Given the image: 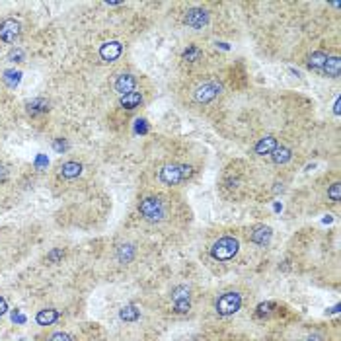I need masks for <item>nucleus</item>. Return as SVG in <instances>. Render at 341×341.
Instances as JSON below:
<instances>
[{
	"label": "nucleus",
	"mask_w": 341,
	"mask_h": 341,
	"mask_svg": "<svg viewBox=\"0 0 341 341\" xmlns=\"http://www.w3.org/2000/svg\"><path fill=\"white\" fill-rule=\"evenodd\" d=\"M27 112L31 115L45 114V112H49V104H47L45 100H33V102L27 104Z\"/></svg>",
	"instance_id": "nucleus-21"
},
{
	"label": "nucleus",
	"mask_w": 341,
	"mask_h": 341,
	"mask_svg": "<svg viewBox=\"0 0 341 341\" xmlns=\"http://www.w3.org/2000/svg\"><path fill=\"white\" fill-rule=\"evenodd\" d=\"M248 238L257 246H267L271 242L273 232L269 227H253L250 230V234H248Z\"/></svg>",
	"instance_id": "nucleus-10"
},
{
	"label": "nucleus",
	"mask_w": 341,
	"mask_h": 341,
	"mask_svg": "<svg viewBox=\"0 0 341 341\" xmlns=\"http://www.w3.org/2000/svg\"><path fill=\"white\" fill-rule=\"evenodd\" d=\"M18 35H20V23L16 20L8 18V20H4L0 23V39L4 43H14Z\"/></svg>",
	"instance_id": "nucleus-8"
},
{
	"label": "nucleus",
	"mask_w": 341,
	"mask_h": 341,
	"mask_svg": "<svg viewBox=\"0 0 341 341\" xmlns=\"http://www.w3.org/2000/svg\"><path fill=\"white\" fill-rule=\"evenodd\" d=\"M6 310H8V302H6V298H4V296H0V316H4V314H6Z\"/></svg>",
	"instance_id": "nucleus-29"
},
{
	"label": "nucleus",
	"mask_w": 341,
	"mask_h": 341,
	"mask_svg": "<svg viewBox=\"0 0 341 341\" xmlns=\"http://www.w3.org/2000/svg\"><path fill=\"white\" fill-rule=\"evenodd\" d=\"M138 316H140V310L136 308L135 304H127V306H123L119 310V318L123 322H136Z\"/></svg>",
	"instance_id": "nucleus-19"
},
{
	"label": "nucleus",
	"mask_w": 341,
	"mask_h": 341,
	"mask_svg": "<svg viewBox=\"0 0 341 341\" xmlns=\"http://www.w3.org/2000/svg\"><path fill=\"white\" fill-rule=\"evenodd\" d=\"M80 174H82V164H78V162H67L61 166V176L67 180H74Z\"/></svg>",
	"instance_id": "nucleus-16"
},
{
	"label": "nucleus",
	"mask_w": 341,
	"mask_h": 341,
	"mask_svg": "<svg viewBox=\"0 0 341 341\" xmlns=\"http://www.w3.org/2000/svg\"><path fill=\"white\" fill-rule=\"evenodd\" d=\"M140 104H142V96H140L138 92L125 94V96H121V100H119V106H121L123 110H135V108H138Z\"/></svg>",
	"instance_id": "nucleus-13"
},
{
	"label": "nucleus",
	"mask_w": 341,
	"mask_h": 341,
	"mask_svg": "<svg viewBox=\"0 0 341 341\" xmlns=\"http://www.w3.org/2000/svg\"><path fill=\"white\" fill-rule=\"evenodd\" d=\"M22 57H23L22 49H16V51H12V53L8 55V59H10V61H16V63H20V61H22Z\"/></svg>",
	"instance_id": "nucleus-28"
},
{
	"label": "nucleus",
	"mask_w": 341,
	"mask_h": 341,
	"mask_svg": "<svg viewBox=\"0 0 341 341\" xmlns=\"http://www.w3.org/2000/svg\"><path fill=\"white\" fill-rule=\"evenodd\" d=\"M6 176H8L6 174V168H0V180H6Z\"/></svg>",
	"instance_id": "nucleus-31"
},
{
	"label": "nucleus",
	"mask_w": 341,
	"mask_h": 341,
	"mask_svg": "<svg viewBox=\"0 0 341 341\" xmlns=\"http://www.w3.org/2000/svg\"><path fill=\"white\" fill-rule=\"evenodd\" d=\"M334 112H336V115H340V100L336 102V110H334Z\"/></svg>",
	"instance_id": "nucleus-32"
},
{
	"label": "nucleus",
	"mask_w": 341,
	"mask_h": 341,
	"mask_svg": "<svg viewBox=\"0 0 341 341\" xmlns=\"http://www.w3.org/2000/svg\"><path fill=\"white\" fill-rule=\"evenodd\" d=\"M271 308H273V304H271V302H265V304H259V306H257V314H259V316H263V314H269V312H271Z\"/></svg>",
	"instance_id": "nucleus-27"
},
{
	"label": "nucleus",
	"mask_w": 341,
	"mask_h": 341,
	"mask_svg": "<svg viewBox=\"0 0 341 341\" xmlns=\"http://www.w3.org/2000/svg\"><path fill=\"white\" fill-rule=\"evenodd\" d=\"M20 80H22V72H18V70H6L4 72V82L10 88H16L20 84Z\"/></svg>",
	"instance_id": "nucleus-22"
},
{
	"label": "nucleus",
	"mask_w": 341,
	"mask_h": 341,
	"mask_svg": "<svg viewBox=\"0 0 341 341\" xmlns=\"http://www.w3.org/2000/svg\"><path fill=\"white\" fill-rule=\"evenodd\" d=\"M328 197H330L332 201H336V203L340 201L341 199V185L340 183H334V185L328 189Z\"/></svg>",
	"instance_id": "nucleus-23"
},
{
	"label": "nucleus",
	"mask_w": 341,
	"mask_h": 341,
	"mask_svg": "<svg viewBox=\"0 0 341 341\" xmlns=\"http://www.w3.org/2000/svg\"><path fill=\"white\" fill-rule=\"evenodd\" d=\"M63 257H65V250H63V248H57V250L47 253V259H49L51 263H57V261H61Z\"/></svg>",
	"instance_id": "nucleus-24"
},
{
	"label": "nucleus",
	"mask_w": 341,
	"mask_h": 341,
	"mask_svg": "<svg viewBox=\"0 0 341 341\" xmlns=\"http://www.w3.org/2000/svg\"><path fill=\"white\" fill-rule=\"evenodd\" d=\"M238 250H240V244H238V240L234 236H223L213 244L211 255L215 259H219V261H228L238 253Z\"/></svg>",
	"instance_id": "nucleus-3"
},
{
	"label": "nucleus",
	"mask_w": 341,
	"mask_h": 341,
	"mask_svg": "<svg viewBox=\"0 0 341 341\" xmlns=\"http://www.w3.org/2000/svg\"><path fill=\"white\" fill-rule=\"evenodd\" d=\"M138 213L146 223H162L166 217V207L158 197H146L138 205Z\"/></svg>",
	"instance_id": "nucleus-2"
},
{
	"label": "nucleus",
	"mask_w": 341,
	"mask_h": 341,
	"mask_svg": "<svg viewBox=\"0 0 341 341\" xmlns=\"http://www.w3.org/2000/svg\"><path fill=\"white\" fill-rule=\"evenodd\" d=\"M191 174H193V168L187 164H168L160 170L158 178L160 182L166 185H176L180 182H185Z\"/></svg>",
	"instance_id": "nucleus-1"
},
{
	"label": "nucleus",
	"mask_w": 341,
	"mask_h": 341,
	"mask_svg": "<svg viewBox=\"0 0 341 341\" xmlns=\"http://www.w3.org/2000/svg\"><path fill=\"white\" fill-rule=\"evenodd\" d=\"M199 57H201V51H199L197 47H189V49L183 53V59H185V61H197Z\"/></svg>",
	"instance_id": "nucleus-25"
},
{
	"label": "nucleus",
	"mask_w": 341,
	"mask_h": 341,
	"mask_svg": "<svg viewBox=\"0 0 341 341\" xmlns=\"http://www.w3.org/2000/svg\"><path fill=\"white\" fill-rule=\"evenodd\" d=\"M57 318H59V312H57L55 308H45V310H39V312H37L35 322H37L39 326H51V324L57 322Z\"/></svg>",
	"instance_id": "nucleus-14"
},
{
	"label": "nucleus",
	"mask_w": 341,
	"mask_h": 341,
	"mask_svg": "<svg viewBox=\"0 0 341 341\" xmlns=\"http://www.w3.org/2000/svg\"><path fill=\"white\" fill-rule=\"evenodd\" d=\"M49 341H72V336H68L67 332H57L49 338Z\"/></svg>",
	"instance_id": "nucleus-26"
},
{
	"label": "nucleus",
	"mask_w": 341,
	"mask_h": 341,
	"mask_svg": "<svg viewBox=\"0 0 341 341\" xmlns=\"http://www.w3.org/2000/svg\"><path fill=\"white\" fill-rule=\"evenodd\" d=\"M185 23L189 27H193V29H203L205 25L209 23V12L203 10V8H191L185 14Z\"/></svg>",
	"instance_id": "nucleus-6"
},
{
	"label": "nucleus",
	"mask_w": 341,
	"mask_h": 341,
	"mask_svg": "<svg viewBox=\"0 0 341 341\" xmlns=\"http://www.w3.org/2000/svg\"><path fill=\"white\" fill-rule=\"evenodd\" d=\"M172 302H174V310L178 314H185L191 308V291L187 285H178L172 291Z\"/></svg>",
	"instance_id": "nucleus-5"
},
{
	"label": "nucleus",
	"mask_w": 341,
	"mask_h": 341,
	"mask_svg": "<svg viewBox=\"0 0 341 341\" xmlns=\"http://www.w3.org/2000/svg\"><path fill=\"white\" fill-rule=\"evenodd\" d=\"M135 88H136V78L133 74H119V76H117V80H115V90L119 92L121 96L135 92Z\"/></svg>",
	"instance_id": "nucleus-11"
},
{
	"label": "nucleus",
	"mask_w": 341,
	"mask_h": 341,
	"mask_svg": "<svg viewBox=\"0 0 341 341\" xmlns=\"http://www.w3.org/2000/svg\"><path fill=\"white\" fill-rule=\"evenodd\" d=\"M240 306H242V295L236 293V291L223 293V295L217 298V304H215V308H217V312L221 316H232V314H236L240 310Z\"/></svg>",
	"instance_id": "nucleus-4"
},
{
	"label": "nucleus",
	"mask_w": 341,
	"mask_h": 341,
	"mask_svg": "<svg viewBox=\"0 0 341 341\" xmlns=\"http://www.w3.org/2000/svg\"><path fill=\"white\" fill-rule=\"evenodd\" d=\"M135 253H136V248L133 244H121V246L117 248V259H119L121 263H131L133 257H135Z\"/></svg>",
	"instance_id": "nucleus-17"
},
{
	"label": "nucleus",
	"mask_w": 341,
	"mask_h": 341,
	"mask_svg": "<svg viewBox=\"0 0 341 341\" xmlns=\"http://www.w3.org/2000/svg\"><path fill=\"white\" fill-rule=\"evenodd\" d=\"M326 72V76H332V78H338L341 74V59L340 57H328L326 65L322 68Z\"/></svg>",
	"instance_id": "nucleus-15"
},
{
	"label": "nucleus",
	"mask_w": 341,
	"mask_h": 341,
	"mask_svg": "<svg viewBox=\"0 0 341 341\" xmlns=\"http://www.w3.org/2000/svg\"><path fill=\"white\" fill-rule=\"evenodd\" d=\"M306 341H326V340H324L322 336H310V338H308Z\"/></svg>",
	"instance_id": "nucleus-30"
},
{
	"label": "nucleus",
	"mask_w": 341,
	"mask_h": 341,
	"mask_svg": "<svg viewBox=\"0 0 341 341\" xmlns=\"http://www.w3.org/2000/svg\"><path fill=\"white\" fill-rule=\"evenodd\" d=\"M326 61H328V55L322 53V51H316V53H312L308 57V67L314 68V70H322L324 65H326Z\"/></svg>",
	"instance_id": "nucleus-20"
},
{
	"label": "nucleus",
	"mask_w": 341,
	"mask_h": 341,
	"mask_svg": "<svg viewBox=\"0 0 341 341\" xmlns=\"http://www.w3.org/2000/svg\"><path fill=\"white\" fill-rule=\"evenodd\" d=\"M121 53H123V45L119 41H108V43H104L100 47V57L104 61H108V63L117 61L121 57Z\"/></svg>",
	"instance_id": "nucleus-9"
},
{
	"label": "nucleus",
	"mask_w": 341,
	"mask_h": 341,
	"mask_svg": "<svg viewBox=\"0 0 341 341\" xmlns=\"http://www.w3.org/2000/svg\"><path fill=\"white\" fill-rule=\"evenodd\" d=\"M271 158L275 164H287L289 160L293 158V152H291V148H287V146H277V148L271 152Z\"/></svg>",
	"instance_id": "nucleus-18"
},
{
	"label": "nucleus",
	"mask_w": 341,
	"mask_h": 341,
	"mask_svg": "<svg viewBox=\"0 0 341 341\" xmlns=\"http://www.w3.org/2000/svg\"><path fill=\"white\" fill-rule=\"evenodd\" d=\"M221 84H217V82H207V84H203V86H199L197 90H195V100L199 102V104H209V102H213L219 94H221Z\"/></svg>",
	"instance_id": "nucleus-7"
},
{
	"label": "nucleus",
	"mask_w": 341,
	"mask_h": 341,
	"mask_svg": "<svg viewBox=\"0 0 341 341\" xmlns=\"http://www.w3.org/2000/svg\"><path fill=\"white\" fill-rule=\"evenodd\" d=\"M279 144H277V138L271 135H267V136H263V138H259L257 140V144H255V154L257 156H265V154H271L273 150L277 148Z\"/></svg>",
	"instance_id": "nucleus-12"
}]
</instances>
